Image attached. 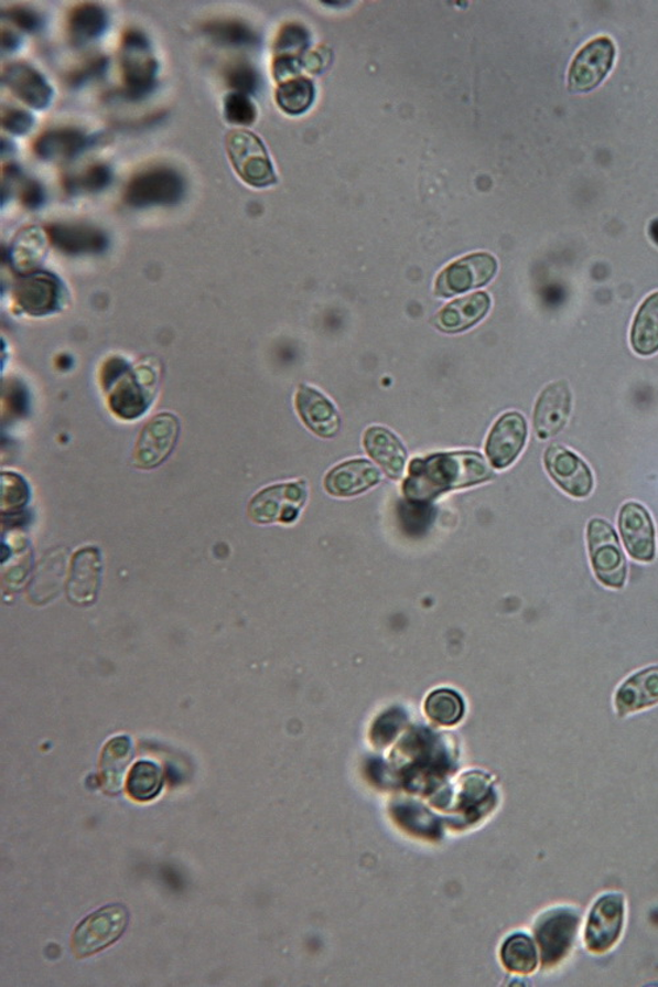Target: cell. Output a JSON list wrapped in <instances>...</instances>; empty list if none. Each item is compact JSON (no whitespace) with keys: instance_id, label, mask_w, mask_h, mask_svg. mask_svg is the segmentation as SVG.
<instances>
[{"instance_id":"3957f363","label":"cell","mask_w":658,"mask_h":987,"mask_svg":"<svg viewBox=\"0 0 658 987\" xmlns=\"http://www.w3.org/2000/svg\"><path fill=\"white\" fill-rule=\"evenodd\" d=\"M587 543L596 578L607 588L622 589L627 580V561L612 524L600 517L590 521Z\"/></svg>"},{"instance_id":"8fae6325","label":"cell","mask_w":658,"mask_h":987,"mask_svg":"<svg viewBox=\"0 0 658 987\" xmlns=\"http://www.w3.org/2000/svg\"><path fill=\"white\" fill-rule=\"evenodd\" d=\"M624 922V898L607 894L600 898L590 912L586 924L585 943L590 952L601 955L619 941Z\"/></svg>"},{"instance_id":"ffe728a7","label":"cell","mask_w":658,"mask_h":987,"mask_svg":"<svg viewBox=\"0 0 658 987\" xmlns=\"http://www.w3.org/2000/svg\"><path fill=\"white\" fill-rule=\"evenodd\" d=\"M46 235L54 247L72 256L101 254L108 247V237L104 230L88 224H52L47 227Z\"/></svg>"},{"instance_id":"ac0fdd59","label":"cell","mask_w":658,"mask_h":987,"mask_svg":"<svg viewBox=\"0 0 658 987\" xmlns=\"http://www.w3.org/2000/svg\"><path fill=\"white\" fill-rule=\"evenodd\" d=\"M298 414L310 431L331 439L341 431L342 421L332 401L314 387L302 385L295 395Z\"/></svg>"},{"instance_id":"52a82bcc","label":"cell","mask_w":658,"mask_h":987,"mask_svg":"<svg viewBox=\"0 0 658 987\" xmlns=\"http://www.w3.org/2000/svg\"><path fill=\"white\" fill-rule=\"evenodd\" d=\"M308 501L304 482L282 483L263 489L250 501V519L260 524L293 523L300 516Z\"/></svg>"},{"instance_id":"9c48e42d","label":"cell","mask_w":658,"mask_h":987,"mask_svg":"<svg viewBox=\"0 0 658 987\" xmlns=\"http://www.w3.org/2000/svg\"><path fill=\"white\" fill-rule=\"evenodd\" d=\"M616 56L613 40L596 37L582 47L569 69V88L573 93H587L602 84L613 69Z\"/></svg>"},{"instance_id":"5bb4252c","label":"cell","mask_w":658,"mask_h":987,"mask_svg":"<svg viewBox=\"0 0 658 987\" xmlns=\"http://www.w3.org/2000/svg\"><path fill=\"white\" fill-rule=\"evenodd\" d=\"M619 530L624 546L636 561L652 562L656 557V529L648 509L637 502L623 505Z\"/></svg>"},{"instance_id":"60d3db41","label":"cell","mask_w":658,"mask_h":987,"mask_svg":"<svg viewBox=\"0 0 658 987\" xmlns=\"http://www.w3.org/2000/svg\"><path fill=\"white\" fill-rule=\"evenodd\" d=\"M107 67L108 60L106 57H97L88 61L87 64L80 66L78 71L73 72L71 76L67 77V85L76 88L84 86L88 84V82L104 76Z\"/></svg>"},{"instance_id":"2e32d148","label":"cell","mask_w":658,"mask_h":987,"mask_svg":"<svg viewBox=\"0 0 658 987\" xmlns=\"http://www.w3.org/2000/svg\"><path fill=\"white\" fill-rule=\"evenodd\" d=\"M528 436L524 415L513 411L500 417L488 435L486 453L492 465L506 469L514 464L524 451Z\"/></svg>"},{"instance_id":"9a60e30c","label":"cell","mask_w":658,"mask_h":987,"mask_svg":"<svg viewBox=\"0 0 658 987\" xmlns=\"http://www.w3.org/2000/svg\"><path fill=\"white\" fill-rule=\"evenodd\" d=\"M573 395L565 379L549 384L536 401L533 427L542 440L564 430L571 417Z\"/></svg>"},{"instance_id":"4dcf8cb0","label":"cell","mask_w":658,"mask_h":987,"mask_svg":"<svg viewBox=\"0 0 658 987\" xmlns=\"http://www.w3.org/2000/svg\"><path fill=\"white\" fill-rule=\"evenodd\" d=\"M132 373H123V378L112 390L110 401L115 414L121 418H136L144 412L149 404L142 383Z\"/></svg>"},{"instance_id":"cb8c5ba5","label":"cell","mask_w":658,"mask_h":987,"mask_svg":"<svg viewBox=\"0 0 658 987\" xmlns=\"http://www.w3.org/2000/svg\"><path fill=\"white\" fill-rule=\"evenodd\" d=\"M94 144V136H88L77 128L65 127L51 129L40 136L33 149L42 160L58 161L76 159Z\"/></svg>"},{"instance_id":"4316f807","label":"cell","mask_w":658,"mask_h":987,"mask_svg":"<svg viewBox=\"0 0 658 987\" xmlns=\"http://www.w3.org/2000/svg\"><path fill=\"white\" fill-rule=\"evenodd\" d=\"M99 571L100 561L94 549L87 548L74 556L71 580L67 584V594L72 601L78 604L91 602L97 594Z\"/></svg>"},{"instance_id":"603a6c76","label":"cell","mask_w":658,"mask_h":987,"mask_svg":"<svg viewBox=\"0 0 658 987\" xmlns=\"http://www.w3.org/2000/svg\"><path fill=\"white\" fill-rule=\"evenodd\" d=\"M366 452L384 472L392 480H398L404 473L407 451L395 433L388 428L370 427L364 436Z\"/></svg>"},{"instance_id":"d6a6232c","label":"cell","mask_w":658,"mask_h":987,"mask_svg":"<svg viewBox=\"0 0 658 987\" xmlns=\"http://www.w3.org/2000/svg\"><path fill=\"white\" fill-rule=\"evenodd\" d=\"M315 99V87L308 78H295L282 82L276 92L278 106L289 115L306 112Z\"/></svg>"},{"instance_id":"1f68e13d","label":"cell","mask_w":658,"mask_h":987,"mask_svg":"<svg viewBox=\"0 0 658 987\" xmlns=\"http://www.w3.org/2000/svg\"><path fill=\"white\" fill-rule=\"evenodd\" d=\"M164 786V773L152 761L136 762L127 780V792L131 798L149 802L161 793Z\"/></svg>"},{"instance_id":"277c9868","label":"cell","mask_w":658,"mask_h":987,"mask_svg":"<svg viewBox=\"0 0 658 987\" xmlns=\"http://www.w3.org/2000/svg\"><path fill=\"white\" fill-rule=\"evenodd\" d=\"M185 192V180L175 169L154 167L133 176L128 183L125 201L134 208L174 206Z\"/></svg>"},{"instance_id":"d590c367","label":"cell","mask_w":658,"mask_h":987,"mask_svg":"<svg viewBox=\"0 0 658 987\" xmlns=\"http://www.w3.org/2000/svg\"><path fill=\"white\" fill-rule=\"evenodd\" d=\"M205 32L220 45L241 47L252 46L257 43L255 32L237 20H219V22L208 23L205 26Z\"/></svg>"},{"instance_id":"f35d334b","label":"cell","mask_w":658,"mask_h":987,"mask_svg":"<svg viewBox=\"0 0 658 987\" xmlns=\"http://www.w3.org/2000/svg\"><path fill=\"white\" fill-rule=\"evenodd\" d=\"M227 84L234 88L235 93L249 95L254 94L259 87V76L254 66L247 63H236L230 65L226 74Z\"/></svg>"},{"instance_id":"e575fe53","label":"cell","mask_w":658,"mask_h":987,"mask_svg":"<svg viewBox=\"0 0 658 987\" xmlns=\"http://www.w3.org/2000/svg\"><path fill=\"white\" fill-rule=\"evenodd\" d=\"M501 962L508 970L527 975L538 965L535 945L527 935H514L501 948Z\"/></svg>"},{"instance_id":"ab89813d","label":"cell","mask_w":658,"mask_h":987,"mask_svg":"<svg viewBox=\"0 0 658 987\" xmlns=\"http://www.w3.org/2000/svg\"><path fill=\"white\" fill-rule=\"evenodd\" d=\"M3 18L15 24L18 29L29 33L42 31L45 24L44 18L39 12L26 9V7H13V9L3 11Z\"/></svg>"},{"instance_id":"30bf717a","label":"cell","mask_w":658,"mask_h":987,"mask_svg":"<svg viewBox=\"0 0 658 987\" xmlns=\"http://www.w3.org/2000/svg\"><path fill=\"white\" fill-rule=\"evenodd\" d=\"M180 420L173 414L162 412L142 428L133 451V464L140 469H153L173 452L180 436Z\"/></svg>"},{"instance_id":"d6986e66","label":"cell","mask_w":658,"mask_h":987,"mask_svg":"<svg viewBox=\"0 0 658 987\" xmlns=\"http://www.w3.org/2000/svg\"><path fill=\"white\" fill-rule=\"evenodd\" d=\"M3 84L20 100L35 110H45L53 100V88L42 73L24 63H15L6 67Z\"/></svg>"},{"instance_id":"8d00e7d4","label":"cell","mask_w":658,"mask_h":987,"mask_svg":"<svg viewBox=\"0 0 658 987\" xmlns=\"http://www.w3.org/2000/svg\"><path fill=\"white\" fill-rule=\"evenodd\" d=\"M112 182V170L105 163L87 168L76 176H67L65 189L71 194H95L104 192Z\"/></svg>"},{"instance_id":"7a4b0ae2","label":"cell","mask_w":658,"mask_h":987,"mask_svg":"<svg viewBox=\"0 0 658 987\" xmlns=\"http://www.w3.org/2000/svg\"><path fill=\"white\" fill-rule=\"evenodd\" d=\"M121 72L123 95L128 100L145 99L154 92L159 63L153 56L151 43L138 30L127 31L121 41Z\"/></svg>"},{"instance_id":"4fadbf2b","label":"cell","mask_w":658,"mask_h":987,"mask_svg":"<svg viewBox=\"0 0 658 987\" xmlns=\"http://www.w3.org/2000/svg\"><path fill=\"white\" fill-rule=\"evenodd\" d=\"M547 472L561 490L574 498H586L594 489V475L589 465L574 452L561 446L547 449Z\"/></svg>"},{"instance_id":"ba28073f","label":"cell","mask_w":658,"mask_h":987,"mask_svg":"<svg viewBox=\"0 0 658 987\" xmlns=\"http://www.w3.org/2000/svg\"><path fill=\"white\" fill-rule=\"evenodd\" d=\"M498 262L488 254H473L447 265L436 279L435 292L441 298L483 288L497 275Z\"/></svg>"},{"instance_id":"e0dca14e","label":"cell","mask_w":658,"mask_h":987,"mask_svg":"<svg viewBox=\"0 0 658 987\" xmlns=\"http://www.w3.org/2000/svg\"><path fill=\"white\" fill-rule=\"evenodd\" d=\"M580 925V915L569 909H559L544 918L539 925L538 938L547 965L561 962L571 951Z\"/></svg>"},{"instance_id":"5b68a950","label":"cell","mask_w":658,"mask_h":987,"mask_svg":"<svg viewBox=\"0 0 658 987\" xmlns=\"http://www.w3.org/2000/svg\"><path fill=\"white\" fill-rule=\"evenodd\" d=\"M130 921V914L123 904L108 906L93 912L74 931L72 951L78 958L95 955L118 942Z\"/></svg>"},{"instance_id":"ee69618b","label":"cell","mask_w":658,"mask_h":987,"mask_svg":"<svg viewBox=\"0 0 658 987\" xmlns=\"http://www.w3.org/2000/svg\"><path fill=\"white\" fill-rule=\"evenodd\" d=\"M22 44V39H20L15 32L10 30H4L2 32V51L3 53H13L17 52Z\"/></svg>"},{"instance_id":"7c38bea8","label":"cell","mask_w":658,"mask_h":987,"mask_svg":"<svg viewBox=\"0 0 658 987\" xmlns=\"http://www.w3.org/2000/svg\"><path fill=\"white\" fill-rule=\"evenodd\" d=\"M65 288L57 276L31 271L19 279L15 299L19 308L32 317L50 315L63 304Z\"/></svg>"},{"instance_id":"f6af8a7d","label":"cell","mask_w":658,"mask_h":987,"mask_svg":"<svg viewBox=\"0 0 658 987\" xmlns=\"http://www.w3.org/2000/svg\"><path fill=\"white\" fill-rule=\"evenodd\" d=\"M649 236L658 247V219L650 223Z\"/></svg>"},{"instance_id":"bcb514c9","label":"cell","mask_w":658,"mask_h":987,"mask_svg":"<svg viewBox=\"0 0 658 987\" xmlns=\"http://www.w3.org/2000/svg\"><path fill=\"white\" fill-rule=\"evenodd\" d=\"M10 151H12V152L15 151V148H13L12 142H10L9 140H3L2 141V154H4V152H6V155H7V154H9Z\"/></svg>"},{"instance_id":"74e56055","label":"cell","mask_w":658,"mask_h":987,"mask_svg":"<svg viewBox=\"0 0 658 987\" xmlns=\"http://www.w3.org/2000/svg\"><path fill=\"white\" fill-rule=\"evenodd\" d=\"M224 117L230 125L250 126L256 120L257 111L248 95L230 93L224 99Z\"/></svg>"},{"instance_id":"d4e9b609","label":"cell","mask_w":658,"mask_h":987,"mask_svg":"<svg viewBox=\"0 0 658 987\" xmlns=\"http://www.w3.org/2000/svg\"><path fill=\"white\" fill-rule=\"evenodd\" d=\"M490 305L492 301L486 292H476L445 305L433 323L438 330L446 333L463 332L481 322L490 310Z\"/></svg>"},{"instance_id":"b9f144b4","label":"cell","mask_w":658,"mask_h":987,"mask_svg":"<svg viewBox=\"0 0 658 987\" xmlns=\"http://www.w3.org/2000/svg\"><path fill=\"white\" fill-rule=\"evenodd\" d=\"M2 126L7 132L15 136H23L31 131L35 126V118L29 111L18 110V108H9L2 118Z\"/></svg>"},{"instance_id":"7bdbcfd3","label":"cell","mask_w":658,"mask_h":987,"mask_svg":"<svg viewBox=\"0 0 658 987\" xmlns=\"http://www.w3.org/2000/svg\"><path fill=\"white\" fill-rule=\"evenodd\" d=\"M22 203L25 208L31 211L40 210L46 202L45 189L42 183L35 180H26L22 189Z\"/></svg>"},{"instance_id":"8992f818","label":"cell","mask_w":658,"mask_h":987,"mask_svg":"<svg viewBox=\"0 0 658 987\" xmlns=\"http://www.w3.org/2000/svg\"><path fill=\"white\" fill-rule=\"evenodd\" d=\"M229 160L248 185L263 189L277 183L273 163L260 138L248 131H233L227 138Z\"/></svg>"},{"instance_id":"f546056e","label":"cell","mask_w":658,"mask_h":987,"mask_svg":"<svg viewBox=\"0 0 658 987\" xmlns=\"http://www.w3.org/2000/svg\"><path fill=\"white\" fill-rule=\"evenodd\" d=\"M46 254V236L39 227H29L22 230L13 242L11 261L13 267L22 273L29 275L30 270L43 261Z\"/></svg>"},{"instance_id":"7402d4cb","label":"cell","mask_w":658,"mask_h":987,"mask_svg":"<svg viewBox=\"0 0 658 987\" xmlns=\"http://www.w3.org/2000/svg\"><path fill=\"white\" fill-rule=\"evenodd\" d=\"M658 704V665L630 676L615 696V707L621 717L648 709Z\"/></svg>"},{"instance_id":"6da1fadb","label":"cell","mask_w":658,"mask_h":987,"mask_svg":"<svg viewBox=\"0 0 658 987\" xmlns=\"http://www.w3.org/2000/svg\"><path fill=\"white\" fill-rule=\"evenodd\" d=\"M493 475L476 452L436 453L411 462L403 493L410 501L429 502L451 490L478 485Z\"/></svg>"},{"instance_id":"836d02e7","label":"cell","mask_w":658,"mask_h":987,"mask_svg":"<svg viewBox=\"0 0 658 987\" xmlns=\"http://www.w3.org/2000/svg\"><path fill=\"white\" fill-rule=\"evenodd\" d=\"M425 712L441 726L456 725L464 715L463 698L450 689L433 691L425 700Z\"/></svg>"},{"instance_id":"484cf974","label":"cell","mask_w":658,"mask_h":987,"mask_svg":"<svg viewBox=\"0 0 658 987\" xmlns=\"http://www.w3.org/2000/svg\"><path fill=\"white\" fill-rule=\"evenodd\" d=\"M133 758L130 738L118 737L110 741L101 752L99 777L101 788L107 794H118L123 788L126 772Z\"/></svg>"},{"instance_id":"44dd1931","label":"cell","mask_w":658,"mask_h":987,"mask_svg":"<svg viewBox=\"0 0 658 987\" xmlns=\"http://www.w3.org/2000/svg\"><path fill=\"white\" fill-rule=\"evenodd\" d=\"M381 481V473L366 460H350L337 465L325 476L324 487L331 495L355 496L376 486Z\"/></svg>"},{"instance_id":"f1b7e54d","label":"cell","mask_w":658,"mask_h":987,"mask_svg":"<svg viewBox=\"0 0 658 987\" xmlns=\"http://www.w3.org/2000/svg\"><path fill=\"white\" fill-rule=\"evenodd\" d=\"M630 346L643 357L654 356L658 352V291L650 294L637 310L630 329Z\"/></svg>"},{"instance_id":"83f0119b","label":"cell","mask_w":658,"mask_h":987,"mask_svg":"<svg viewBox=\"0 0 658 987\" xmlns=\"http://www.w3.org/2000/svg\"><path fill=\"white\" fill-rule=\"evenodd\" d=\"M110 19L104 7L95 3L79 4L69 17V39L73 45L84 46L104 36Z\"/></svg>"}]
</instances>
